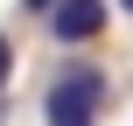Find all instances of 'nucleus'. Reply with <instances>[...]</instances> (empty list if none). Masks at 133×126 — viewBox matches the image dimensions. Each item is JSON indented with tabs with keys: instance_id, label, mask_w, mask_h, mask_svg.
Returning a JSON list of instances; mask_svg holds the SVG:
<instances>
[{
	"instance_id": "nucleus-1",
	"label": "nucleus",
	"mask_w": 133,
	"mask_h": 126,
	"mask_svg": "<svg viewBox=\"0 0 133 126\" xmlns=\"http://www.w3.org/2000/svg\"><path fill=\"white\" fill-rule=\"evenodd\" d=\"M105 98H112V77L98 63H63L42 84V119L49 126H98L105 119Z\"/></svg>"
},
{
	"instance_id": "nucleus-2",
	"label": "nucleus",
	"mask_w": 133,
	"mask_h": 126,
	"mask_svg": "<svg viewBox=\"0 0 133 126\" xmlns=\"http://www.w3.org/2000/svg\"><path fill=\"white\" fill-rule=\"evenodd\" d=\"M105 21H112V0H56V7H49V35H56L63 49L98 42V35H105Z\"/></svg>"
},
{
	"instance_id": "nucleus-3",
	"label": "nucleus",
	"mask_w": 133,
	"mask_h": 126,
	"mask_svg": "<svg viewBox=\"0 0 133 126\" xmlns=\"http://www.w3.org/2000/svg\"><path fill=\"white\" fill-rule=\"evenodd\" d=\"M7 70H14V42L0 35V91H7Z\"/></svg>"
},
{
	"instance_id": "nucleus-4",
	"label": "nucleus",
	"mask_w": 133,
	"mask_h": 126,
	"mask_svg": "<svg viewBox=\"0 0 133 126\" xmlns=\"http://www.w3.org/2000/svg\"><path fill=\"white\" fill-rule=\"evenodd\" d=\"M21 7H28V14H49V7H56V0H21Z\"/></svg>"
},
{
	"instance_id": "nucleus-5",
	"label": "nucleus",
	"mask_w": 133,
	"mask_h": 126,
	"mask_svg": "<svg viewBox=\"0 0 133 126\" xmlns=\"http://www.w3.org/2000/svg\"><path fill=\"white\" fill-rule=\"evenodd\" d=\"M119 7H126V14H133V0H119Z\"/></svg>"
}]
</instances>
